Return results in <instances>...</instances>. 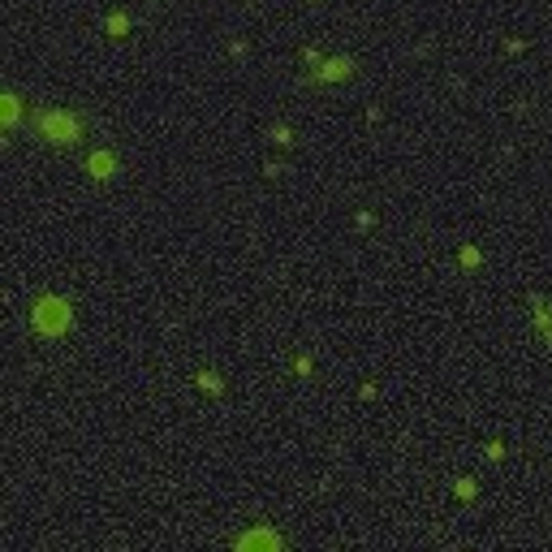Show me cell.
I'll return each instance as SVG.
<instances>
[{
    "instance_id": "6da1fadb",
    "label": "cell",
    "mask_w": 552,
    "mask_h": 552,
    "mask_svg": "<svg viewBox=\"0 0 552 552\" xmlns=\"http://www.w3.org/2000/svg\"><path fill=\"white\" fill-rule=\"evenodd\" d=\"M65 324H70V307H65V302H57V298L39 302V311H35V328H43V333H61Z\"/></svg>"
},
{
    "instance_id": "5b68a950",
    "label": "cell",
    "mask_w": 552,
    "mask_h": 552,
    "mask_svg": "<svg viewBox=\"0 0 552 552\" xmlns=\"http://www.w3.org/2000/svg\"><path fill=\"white\" fill-rule=\"evenodd\" d=\"M341 74H350V65H346V61H333V65L324 70V78H341Z\"/></svg>"
},
{
    "instance_id": "7a4b0ae2",
    "label": "cell",
    "mask_w": 552,
    "mask_h": 552,
    "mask_svg": "<svg viewBox=\"0 0 552 552\" xmlns=\"http://www.w3.org/2000/svg\"><path fill=\"white\" fill-rule=\"evenodd\" d=\"M43 134H48L52 143H74L78 121H74V117H65V113H48V117H43Z\"/></svg>"
},
{
    "instance_id": "3957f363",
    "label": "cell",
    "mask_w": 552,
    "mask_h": 552,
    "mask_svg": "<svg viewBox=\"0 0 552 552\" xmlns=\"http://www.w3.org/2000/svg\"><path fill=\"white\" fill-rule=\"evenodd\" d=\"M238 548H281V539H276V535H267V531H259V535L238 539Z\"/></svg>"
},
{
    "instance_id": "277c9868",
    "label": "cell",
    "mask_w": 552,
    "mask_h": 552,
    "mask_svg": "<svg viewBox=\"0 0 552 552\" xmlns=\"http://www.w3.org/2000/svg\"><path fill=\"white\" fill-rule=\"evenodd\" d=\"M91 173L108 177V173H113V155H91Z\"/></svg>"
}]
</instances>
